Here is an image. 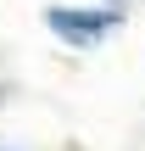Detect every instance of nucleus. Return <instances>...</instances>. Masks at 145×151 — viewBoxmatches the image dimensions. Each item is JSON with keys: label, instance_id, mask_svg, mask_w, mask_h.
<instances>
[{"label": "nucleus", "instance_id": "f03ea898", "mask_svg": "<svg viewBox=\"0 0 145 151\" xmlns=\"http://www.w3.org/2000/svg\"><path fill=\"white\" fill-rule=\"evenodd\" d=\"M117 6H123V0H117Z\"/></svg>", "mask_w": 145, "mask_h": 151}, {"label": "nucleus", "instance_id": "f257e3e1", "mask_svg": "<svg viewBox=\"0 0 145 151\" xmlns=\"http://www.w3.org/2000/svg\"><path fill=\"white\" fill-rule=\"evenodd\" d=\"M50 28H56L61 39H73L78 50H89L106 28H117V11H95V17H89V11H50Z\"/></svg>", "mask_w": 145, "mask_h": 151}]
</instances>
